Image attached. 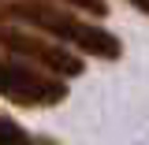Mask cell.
<instances>
[{
    "mask_svg": "<svg viewBox=\"0 0 149 145\" xmlns=\"http://www.w3.org/2000/svg\"><path fill=\"white\" fill-rule=\"evenodd\" d=\"M0 22L30 26L37 34L52 37L74 52L97 56V60H119L123 56V45L116 34H108L97 22H86L78 11L60 8L56 0H0Z\"/></svg>",
    "mask_w": 149,
    "mask_h": 145,
    "instance_id": "6da1fadb",
    "label": "cell"
},
{
    "mask_svg": "<svg viewBox=\"0 0 149 145\" xmlns=\"http://www.w3.org/2000/svg\"><path fill=\"white\" fill-rule=\"evenodd\" d=\"M0 49H8V56H19L26 63H34L41 71L56 74V78H78L82 74V56L60 45L52 37L37 34L30 26H19V22H0Z\"/></svg>",
    "mask_w": 149,
    "mask_h": 145,
    "instance_id": "7a4b0ae2",
    "label": "cell"
},
{
    "mask_svg": "<svg viewBox=\"0 0 149 145\" xmlns=\"http://www.w3.org/2000/svg\"><path fill=\"white\" fill-rule=\"evenodd\" d=\"M0 97L19 108H52L67 97V82L19 56H0Z\"/></svg>",
    "mask_w": 149,
    "mask_h": 145,
    "instance_id": "3957f363",
    "label": "cell"
},
{
    "mask_svg": "<svg viewBox=\"0 0 149 145\" xmlns=\"http://www.w3.org/2000/svg\"><path fill=\"white\" fill-rule=\"evenodd\" d=\"M0 145H49V142H41V138H34V134H26L11 115H0Z\"/></svg>",
    "mask_w": 149,
    "mask_h": 145,
    "instance_id": "277c9868",
    "label": "cell"
},
{
    "mask_svg": "<svg viewBox=\"0 0 149 145\" xmlns=\"http://www.w3.org/2000/svg\"><path fill=\"white\" fill-rule=\"evenodd\" d=\"M56 4H63V8H71V11H78V15H108V0H56Z\"/></svg>",
    "mask_w": 149,
    "mask_h": 145,
    "instance_id": "5b68a950",
    "label": "cell"
},
{
    "mask_svg": "<svg viewBox=\"0 0 149 145\" xmlns=\"http://www.w3.org/2000/svg\"><path fill=\"white\" fill-rule=\"evenodd\" d=\"M127 4H134L138 11H146V15H149V0H127Z\"/></svg>",
    "mask_w": 149,
    "mask_h": 145,
    "instance_id": "8992f818",
    "label": "cell"
}]
</instances>
